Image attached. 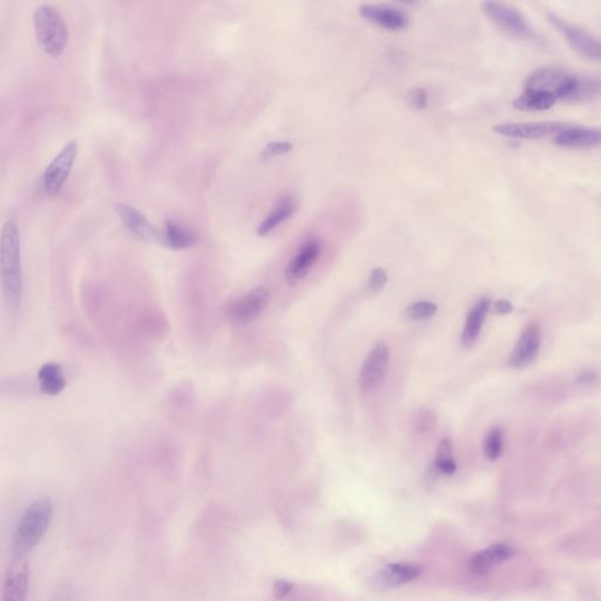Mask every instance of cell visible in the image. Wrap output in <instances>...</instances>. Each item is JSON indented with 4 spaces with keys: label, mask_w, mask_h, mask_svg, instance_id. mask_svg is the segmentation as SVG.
I'll return each mask as SVG.
<instances>
[{
    "label": "cell",
    "mask_w": 601,
    "mask_h": 601,
    "mask_svg": "<svg viewBox=\"0 0 601 601\" xmlns=\"http://www.w3.org/2000/svg\"><path fill=\"white\" fill-rule=\"evenodd\" d=\"M440 459L444 458H452V440L450 438H444L440 443L438 451H437V457Z\"/></svg>",
    "instance_id": "31"
},
{
    "label": "cell",
    "mask_w": 601,
    "mask_h": 601,
    "mask_svg": "<svg viewBox=\"0 0 601 601\" xmlns=\"http://www.w3.org/2000/svg\"><path fill=\"white\" fill-rule=\"evenodd\" d=\"M542 347V330L537 324H530L522 330L515 343L509 365L512 369H524L532 365Z\"/></svg>",
    "instance_id": "12"
},
{
    "label": "cell",
    "mask_w": 601,
    "mask_h": 601,
    "mask_svg": "<svg viewBox=\"0 0 601 601\" xmlns=\"http://www.w3.org/2000/svg\"><path fill=\"white\" fill-rule=\"evenodd\" d=\"M294 585L285 579H276L273 586V595L275 600H282L292 592Z\"/></svg>",
    "instance_id": "28"
},
{
    "label": "cell",
    "mask_w": 601,
    "mask_h": 601,
    "mask_svg": "<svg viewBox=\"0 0 601 601\" xmlns=\"http://www.w3.org/2000/svg\"><path fill=\"white\" fill-rule=\"evenodd\" d=\"M39 389L47 396H58L64 391L66 378L62 367L57 363H45L38 371Z\"/></svg>",
    "instance_id": "20"
},
{
    "label": "cell",
    "mask_w": 601,
    "mask_h": 601,
    "mask_svg": "<svg viewBox=\"0 0 601 601\" xmlns=\"http://www.w3.org/2000/svg\"><path fill=\"white\" fill-rule=\"evenodd\" d=\"M269 302V292L263 287L253 289L247 295L231 302L228 316L239 324H251L260 317Z\"/></svg>",
    "instance_id": "11"
},
{
    "label": "cell",
    "mask_w": 601,
    "mask_h": 601,
    "mask_svg": "<svg viewBox=\"0 0 601 601\" xmlns=\"http://www.w3.org/2000/svg\"><path fill=\"white\" fill-rule=\"evenodd\" d=\"M78 151V142L76 140L69 141L47 166L42 176V187L47 195H58L59 192L62 190L72 172Z\"/></svg>",
    "instance_id": "7"
},
{
    "label": "cell",
    "mask_w": 601,
    "mask_h": 601,
    "mask_svg": "<svg viewBox=\"0 0 601 601\" xmlns=\"http://www.w3.org/2000/svg\"><path fill=\"white\" fill-rule=\"evenodd\" d=\"M320 254V241L310 240L303 244L302 248L299 249V253L285 269V281L290 285L299 283L310 272V269L315 265Z\"/></svg>",
    "instance_id": "15"
},
{
    "label": "cell",
    "mask_w": 601,
    "mask_h": 601,
    "mask_svg": "<svg viewBox=\"0 0 601 601\" xmlns=\"http://www.w3.org/2000/svg\"><path fill=\"white\" fill-rule=\"evenodd\" d=\"M495 310L496 313H498L499 315H508L513 310V306H512L511 302L506 301V299H499L495 303Z\"/></svg>",
    "instance_id": "32"
},
{
    "label": "cell",
    "mask_w": 601,
    "mask_h": 601,
    "mask_svg": "<svg viewBox=\"0 0 601 601\" xmlns=\"http://www.w3.org/2000/svg\"><path fill=\"white\" fill-rule=\"evenodd\" d=\"M435 467H436L437 470L440 471V474H454V471L457 469V465H456L454 458H444V459L436 458Z\"/></svg>",
    "instance_id": "30"
},
{
    "label": "cell",
    "mask_w": 601,
    "mask_h": 601,
    "mask_svg": "<svg viewBox=\"0 0 601 601\" xmlns=\"http://www.w3.org/2000/svg\"><path fill=\"white\" fill-rule=\"evenodd\" d=\"M481 10L497 28L508 35L534 44L543 42L542 37L534 31L532 25L522 16V12L509 4L486 1L481 4Z\"/></svg>",
    "instance_id": "5"
},
{
    "label": "cell",
    "mask_w": 601,
    "mask_h": 601,
    "mask_svg": "<svg viewBox=\"0 0 601 601\" xmlns=\"http://www.w3.org/2000/svg\"><path fill=\"white\" fill-rule=\"evenodd\" d=\"M559 147L563 148H593L601 146V127H581L570 125L566 130L560 132L554 139Z\"/></svg>",
    "instance_id": "17"
},
{
    "label": "cell",
    "mask_w": 601,
    "mask_h": 601,
    "mask_svg": "<svg viewBox=\"0 0 601 601\" xmlns=\"http://www.w3.org/2000/svg\"><path fill=\"white\" fill-rule=\"evenodd\" d=\"M423 567L415 563H396L387 565L372 578V585L381 590L399 588L416 580L422 574Z\"/></svg>",
    "instance_id": "13"
},
{
    "label": "cell",
    "mask_w": 601,
    "mask_h": 601,
    "mask_svg": "<svg viewBox=\"0 0 601 601\" xmlns=\"http://www.w3.org/2000/svg\"><path fill=\"white\" fill-rule=\"evenodd\" d=\"M360 13L367 21L391 31H399L408 25V16L403 11L387 5L365 4L360 7Z\"/></svg>",
    "instance_id": "16"
},
{
    "label": "cell",
    "mask_w": 601,
    "mask_h": 601,
    "mask_svg": "<svg viewBox=\"0 0 601 601\" xmlns=\"http://www.w3.org/2000/svg\"><path fill=\"white\" fill-rule=\"evenodd\" d=\"M570 125L560 121H540V122H519V124L498 125L493 128L497 134L518 140L545 138L558 135Z\"/></svg>",
    "instance_id": "8"
},
{
    "label": "cell",
    "mask_w": 601,
    "mask_h": 601,
    "mask_svg": "<svg viewBox=\"0 0 601 601\" xmlns=\"http://www.w3.org/2000/svg\"><path fill=\"white\" fill-rule=\"evenodd\" d=\"M524 88L543 91L558 101L588 103L601 96V78L581 76L559 67H542L531 73Z\"/></svg>",
    "instance_id": "1"
},
{
    "label": "cell",
    "mask_w": 601,
    "mask_h": 601,
    "mask_svg": "<svg viewBox=\"0 0 601 601\" xmlns=\"http://www.w3.org/2000/svg\"><path fill=\"white\" fill-rule=\"evenodd\" d=\"M0 270L1 285L7 306L16 309L21 306L23 296L21 236L17 224L8 221L4 224L0 242Z\"/></svg>",
    "instance_id": "2"
},
{
    "label": "cell",
    "mask_w": 601,
    "mask_h": 601,
    "mask_svg": "<svg viewBox=\"0 0 601 601\" xmlns=\"http://www.w3.org/2000/svg\"><path fill=\"white\" fill-rule=\"evenodd\" d=\"M437 311V306L435 303L431 302H416L408 307L406 309V315L409 320L423 321L426 319H430L435 315Z\"/></svg>",
    "instance_id": "25"
},
{
    "label": "cell",
    "mask_w": 601,
    "mask_h": 601,
    "mask_svg": "<svg viewBox=\"0 0 601 601\" xmlns=\"http://www.w3.org/2000/svg\"><path fill=\"white\" fill-rule=\"evenodd\" d=\"M390 361L388 345L379 343L369 353L360 374V388L363 392H371L384 381Z\"/></svg>",
    "instance_id": "10"
},
{
    "label": "cell",
    "mask_w": 601,
    "mask_h": 601,
    "mask_svg": "<svg viewBox=\"0 0 601 601\" xmlns=\"http://www.w3.org/2000/svg\"><path fill=\"white\" fill-rule=\"evenodd\" d=\"M547 21L559 32L563 40L577 52L581 57L601 62V38L585 31L584 28H578L560 17L554 12L547 13Z\"/></svg>",
    "instance_id": "6"
},
{
    "label": "cell",
    "mask_w": 601,
    "mask_h": 601,
    "mask_svg": "<svg viewBox=\"0 0 601 601\" xmlns=\"http://www.w3.org/2000/svg\"><path fill=\"white\" fill-rule=\"evenodd\" d=\"M30 583V566L25 556H14L4 576L1 601H25Z\"/></svg>",
    "instance_id": "9"
},
{
    "label": "cell",
    "mask_w": 601,
    "mask_h": 601,
    "mask_svg": "<svg viewBox=\"0 0 601 601\" xmlns=\"http://www.w3.org/2000/svg\"><path fill=\"white\" fill-rule=\"evenodd\" d=\"M515 551L508 544H493L474 556L470 561V571L474 574H485L496 565L510 559Z\"/></svg>",
    "instance_id": "18"
},
{
    "label": "cell",
    "mask_w": 601,
    "mask_h": 601,
    "mask_svg": "<svg viewBox=\"0 0 601 601\" xmlns=\"http://www.w3.org/2000/svg\"><path fill=\"white\" fill-rule=\"evenodd\" d=\"M198 244V237L188 228L183 227L174 221H167L164 233V244L174 251H185Z\"/></svg>",
    "instance_id": "23"
},
{
    "label": "cell",
    "mask_w": 601,
    "mask_h": 601,
    "mask_svg": "<svg viewBox=\"0 0 601 601\" xmlns=\"http://www.w3.org/2000/svg\"><path fill=\"white\" fill-rule=\"evenodd\" d=\"M490 306H491L490 299H481L471 309L470 313L467 315L463 333H462V343H463L464 347H471L476 343V340L481 333V328H483V324H484L485 319L488 316Z\"/></svg>",
    "instance_id": "19"
},
{
    "label": "cell",
    "mask_w": 601,
    "mask_h": 601,
    "mask_svg": "<svg viewBox=\"0 0 601 601\" xmlns=\"http://www.w3.org/2000/svg\"><path fill=\"white\" fill-rule=\"evenodd\" d=\"M504 445V431L500 426L488 430L484 440V454L488 461L495 462L500 457Z\"/></svg>",
    "instance_id": "24"
},
{
    "label": "cell",
    "mask_w": 601,
    "mask_h": 601,
    "mask_svg": "<svg viewBox=\"0 0 601 601\" xmlns=\"http://www.w3.org/2000/svg\"><path fill=\"white\" fill-rule=\"evenodd\" d=\"M55 515V505L50 497H40L28 505L18 522L14 532V556L31 554L45 537Z\"/></svg>",
    "instance_id": "3"
},
{
    "label": "cell",
    "mask_w": 601,
    "mask_h": 601,
    "mask_svg": "<svg viewBox=\"0 0 601 601\" xmlns=\"http://www.w3.org/2000/svg\"><path fill=\"white\" fill-rule=\"evenodd\" d=\"M388 282V275L384 269L374 268L369 278L368 289L370 294H377L384 288Z\"/></svg>",
    "instance_id": "27"
},
{
    "label": "cell",
    "mask_w": 601,
    "mask_h": 601,
    "mask_svg": "<svg viewBox=\"0 0 601 601\" xmlns=\"http://www.w3.org/2000/svg\"><path fill=\"white\" fill-rule=\"evenodd\" d=\"M292 144L289 141H272L262 151V158L269 159L278 155H285L292 151Z\"/></svg>",
    "instance_id": "26"
},
{
    "label": "cell",
    "mask_w": 601,
    "mask_h": 601,
    "mask_svg": "<svg viewBox=\"0 0 601 601\" xmlns=\"http://www.w3.org/2000/svg\"><path fill=\"white\" fill-rule=\"evenodd\" d=\"M410 103L416 110H424L428 105V93L424 88L417 87L410 93Z\"/></svg>",
    "instance_id": "29"
},
{
    "label": "cell",
    "mask_w": 601,
    "mask_h": 601,
    "mask_svg": "<svg viewBox=\"0 0 601 601\" xmlns=\"http://www.w3.org/2000/svg\"><path fill=\"white\" fill-rule=\"evenodd\" d=\"M35 40L46 55L58 58L69 42V28L57 7L40 5L33 13Z\"/></svg>",
    "instance_id": "4"
},
{
    "label": "cell",
    "mask_w": 601,
    "mask_h": 601,
    "mask_svg": "<svg viewBox=\"0 0 601 601\" xmlns=\"http://www.w3.org/2000/svg\"><path fill=\"white\" fill-rule=\"evenodd\" d=\"M296 208H297V205H296L295 199L292 196H285L283 199L280 200V202L268 214V217H265V220L258 224V235L265 236L267 234L274 231L276 227L283 224L285 220H288L289 217L295 213Z\"/></svg>",
    "instance_id": "22"
},
{
    "label": "cell",
    "mask_w": 601,
    "mask_h": 601,
    "mask_svg": "<svg viewBox=\"0 0 601 601\" xmlns=\"http://www.w3.org/2000/svg\"><path fill=\"white\" fill-rule=\"evenodd\" d=\"M558 100L549 93L532 88H524L522 94L513 100V107L525 112H540L552 108Z\"/></svg>",
    "instance_id": "21"
},
{
    "label": "cell",
    "mask_w": 601,
    "mask_h": 601,
    "mask_svg": "<svg viewBox=\"0 0 601 601\" xmlns=\"http://www.w3.org/2000/svg\"><path fill=\"white\" fill-rule=\"evenodd\" d=\"M115 210L125 227L131 233L148 242L164 244V234L160 233L140 210L126 203H118Z\"/></svg>",
    "instance_id": "14"
}]
</instances>
